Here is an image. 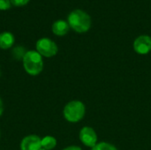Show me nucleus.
Masks as SVG:
<instances>
[{"instance_id": "nucleus-6", "label": "nucleus", "mask_w": 151, "mask_h": 150, "mask_svg": "<svg viewBox=\"0 0 151 150\" xmlns=\"http://www.w3.org/2000/svg\"><path fill=\"white\" fill-rule=\"evenodd\" d=\"M134 50L140 55H146L151 51V37L143 34L138 36L134 42Z\"/></svg>"}, {"instance_id": "nucleus-16", "label": "nucleus", "mask_w": 151, "mask_h": 150, "mask_svg": "<svg viewBox=\"0 0 151 150\" xmlns=\"http://www.w3.org/2000/svg\"><path fill=\"white\" fill-rule=\"evenodd\" d=\"M39 150H47V149H43V148H42V149H40Z\"/></svg>"}, {"instance_id": "nucleus-1", "label": "nucleus", "mask_w": 151, "mask_h": 150, "mask_svg": "<svg viewBox=\"0 0 151 150\" xmlns=\"http://www.w3.org/2000/svg\"><path fill=\"white\" fill-rule=\"evenodd\" d=\"M67 22L70 27L77 33H86L91 27L90 16L80 9L73 10L69 13Z\"/></svg>"}, {"instance_id": "nucleus-9", "label": "nucleus", "mask_w": 151, "mask_h": 150, "mask_svg": "<svg viewBox=\"0 0 151 150\" xmlns=\"http://www.w3.org/2000/svg\"><path fill=\"white\" fill-rule=\"evenodd\" d=\"M15 38L11 32H3L0 34V49L7 50L12 47Z\"/></svg>"}, {"instance_id": "nucleus-7", "label": "nucleus", "mask_w": 151, "mask_h": 150, "mask_svg": "<svg viewBox=\"0 0 151 150\" xmlns=\"http://www.w3.org/2000/svg\"><path fill=\"white\" fill-rule=\"evenodd\" d=\"M20 150H39L42 149V139L35 134L24 137L20 142Z\"/></svg>"}, {"instance_id": "nucleus-4", "label": "nucleus", "mask_w": 151, "mask_h": 150, "mask_svg": "<svg viewBox=\"0 0 151 150\" xmlns=\"http://www.w3.org/2000/svg\"><path fill=\"white\" fill-rule=\"evenodd\" d=\"M36 51L42 56L45 57H51L57 55L58 51V45L55 42L50 40V38H41L36 42L35 44Z\"/></svg>"}, {"instance_id": "nucleus-3", "label": "nucleus", "mask_w": 151, "mask_h": 150, "mask_svg": "<svg viewBox=\"0 0 151 150\" xmlns=\"http://www.w3.org/2000/svg\"><path fill=\"white\" fill-rule=\"evenodd\" d=\"M86 107L85 104L79 101L73 100L65 104L63 110V115L66 121L70 123H78L85 116Z\"/></svg>"}, {"instance_id": "nucleus-18", "label": "nucleus", "mask_w": 151, "mask_h": 150, "mask_svg": "<svg viewBox=\"0 0 151 150\" xmlns=\"http://www.w3.org/2000/svg\"><path fill=\"white\" fill-rule=\"evenodd\" d=\"M0 135H1V133H0Z\"/></svg>"}, {"instance_id": "nucleus-2", "label": "nucleus", "mask_w": 151, "mask_h": 150, "mask_svg": "<svg viewBox=\"0 0 151 150\" xmlns=\"http://www.w3.org/2000/svg\"><path fill=\"white\" fill-rule=\"evenodd\" d=\"M22 61L26 72L31 76H36L43 70L42 57L36 50L27 51L22 58Z\"/></svg>"}, {"instance_id": "nucleus-11", "label": "nucleus", "mask_w": 151, "mask_h": 150, "mask_svg": "<svg viewBox=\"0 0 151 150\" xmlns=\"http://www.w3.org/2000/svg\"><path fill=\"white\" fill-rule=\"evenodd\" d=\"M91 150H118V149L111 143L103 141V142L97 143L94 148H92Z\"/></svg>"}, {"instance_id": "nucleus-5", "label": "nucleus", "mask_w": 151, "mask_h": 150, "mask_svg": "<svg viewBox=\"0 0 151 150\" xmlns=\"http://www.w3.org/2000/svg\"><path fill=\"white\" fill-rule=\"evenodd\" d=\"M79 138L82 144L88 148H94L97 144V135L96 131L90 126H84L80 131Z\"/></svg>"}, {"instance_id": "nucleus-12", "label": "nucleus", "mask_w": 151, "mask_h": 150, "mask_svg": "<svg viewBox=\"0 0 151 150\" xmlns=\"http://www.w3.org/2000/svg\"><path fill=\"white\" fill-rule=\"evenodd\" d=\"M12 6L11 0H0V10L4 11L10 9Z\"/></svg>"}, {"instance_id": "nucleus-17", "label": "nucleus", "mask_w": 151, "mask_h": 150, "mask_svg": "<svg viewBox=\"0 0 151 150\" xmlns=\"http://www.w3.org/2000/svg\"><path fill=\"white\" fill-rule=\"evenodd\" d=\"M0 75H1V72H0Z\"/></svg>"}, {"instance_id": "nucleus-13", "label": "nucleus", "mask_w": 151, "mask_h": 150, "mask_svg": "<svg viewBox=\"0 0 151 150\" xmlns=\"http://www.w3.org/2000/svg\"><path fill=\"white\" fill-rule=\"evenodd\" d=\"M29 0H11V3L14 6H23L26 5Z\"/></svg>"}, {"instance_id": "nucleus-14", "label": "nucleus", "mask_w": 151, "mask_h": 150, "mask_svg": "<svg viewBox=\"0 0 151 150\" xmlns=\"http://www.w3.org/2000/svg\"><path fill=\"white\" fill-rule=\"evenodd\" d=\"M63 150H82L80 147L78 146H69V147H66Z\"/></svg>"}, {"instance_id": "nucleus-10", "label": "nucleus", "mask_w": 151, "mask_h": 150, "mask_svg": "<svg viewBox=\"0 0 151 150\" xmlns=\"http://www.w3.org/2000/svg\"><path fill=\"white\" fill-rule=\"evenodd\" d=\"M57 146V140L55 137L47 135L42 139V148L47 150L54 149Z\"/></svg>"}, {"instance_id": "nucleus-15", "label": "nucleus", "mask_w": 151, "mask_h": 150, "mask_svg": "<svg viewBox=\"0 0 151 150\" xmlns=\"http://www.w3.org/2000/svg\"><path fill=\"white\" fill-rule=\"evenodd\" d=\"M3 112H4V103H3V102H2V100L0 98V117L2 116Z\"/></svg>"}, {"instance_id": "nucleus-8", "label": "nucleus", "mask_w": 151, "mask_h": 150, "mask_svg": "<svg viewBox=\"0 0 151 150\" xmlns=\"http://www.w3.org/2000/svg\"><path fill=\"white\" fill-rule=\"evenodd\" d=\"M69 29H70V26L68 22L63 19H58L52 24V32L54 34L58 36L65 35L68 33Z\"/></svg>"}]
</instances>
